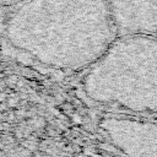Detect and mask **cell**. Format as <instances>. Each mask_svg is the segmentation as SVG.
Returning a JSON list of instances; mask_svg holds the SVG:
<instances>
[{
  "mask_svg": "<svg viewBox=\"0 0 157 157\" xmlns=\"http://www.w3.org/2000/svg\"><path fill=\"white\" fill-rule=\"evenodd\" d=\"M13 20L15 42L61 70L90 67L118 33L107 0H32Z\"/></svg>",
  "mask_w": 157,
  "mask_h": 157,
  "instance_id": "cell-1",
  "label": "cell"
},
{
  "mask_svg": "<svg viewBox=\"0 0 157 157\" xmlns=\"http://www.w3.org/2000/svg\"><path fill=\"white\" fill-rule=\"evenodd\" d=\"M83 88L92 99L134 112L157 110V37L115 39L90 67Z\"/></svg>",
  "mask_w": 157,
  "mask_h": 157,
  "instance_id": "cell-2",
  "label": "cell"
},
{
  "mask_svg": "<svg viewBox=\"0 0 157 157\" xmlns=\"http://www.w3.org/2000/svg\"><path fill=\"white\" fill-rule=\"evenodd\" d=\"M102 129L125 155L157 156V124L134 119H104Z\"/></svg>",
  "mask_w": 157,
  "mask_h": 157,
  "instance_id": "cell-3",
  "label": "cell"
},
{
  "mask_svg": "<svg viewBox=\"0 0 157 157\" xmlns=\"http://www.w3.org/2000/svg\"><path fill=\"white\" fill-rule=\"evenodd\" d=\"M117 32L153 34L157 32V0H107Z\"/></svg>",
  "mask_w": 157,
  "mask_h": 157,
  "instance_id": "cell-4",
  "label": "cell"
}]
</instances>
